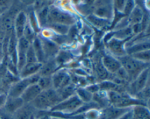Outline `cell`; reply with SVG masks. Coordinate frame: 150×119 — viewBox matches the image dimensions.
Returning a JSON list of instances; mask_svg holds the SVG:
<instances>
[{"label": "cell", "mask_w": 150, "mask_h": 119, "mask_svg": "<svg viewBox=\"0 0 150 119\" xmlns=\"http://www.w3.org/2000/svg\"><path fill=\"white\" fill-rule=\"evenodd\" d=\"M56 90L52 88L42 91L38 97L29 103L38 111H50L53 107L61 101Z\"/></svg>", "instance_id": "1"}, {"label": "cell", "mask_w": 150, "mask_h": 119, "mask_svg": "<svg viewBox=\"0 0 150 119\" xmlns=\"http://www.w3.org/2000/svg\"><path fill=\"white\" fill-rule=\"evenodd\" d=\"M96 72L97 74L99 79L101 80V81L107 80L108 75V73L107 71L105 69L104 66L102 64L101 61L100 63H98L96 66Z\"/></svg>", "instance_id": "35"}, {"label": "cell", "mask_w": 150, "mask_h": 119, "mask_svg": "<svg viewBox=\"0 0 150 119\" xmlns=\"http://www.w3.org/2000/svg\"><path fill=\"white\" fill-rule=\"evenodd\" d=\"M42 91L37 83L30 84L26 89L21 97L25 104H29L38 97Z\"/></svg>", "instance_id": "16"}, {"label": "cell", "mask_w": 150, "mask_h": 119, "mask_svg": "<svg viewBox=\"0 0 150 119\" xmlns=\"http://www.w3.org/2000/svg\"><path fill=\"white\" fill-rule=\"evenodd\" d=\"M118 119H132V111L131 110L122 115Z\"/></svg>", "instance_id": "42"}, {"label": "cell", "mask_w": 150, "mask_h": 119, "mask_svg": "<svg viewBox=\"0 0 150 119\" xmlns=\"http://www.w3.org/2000/svg\"><path fill=\"white\" fill-rule=\"evenodd\" d=\"M42 63L40 62L26 63L23 68L19 72L18 76L19 79H25L39 72Z\"/></svg>", "instance_id": "15"}, {"label": "cell", "mask_w": 150, "mask_h": 119, "mask_svg": "<svg viewBox=\"0 0 150 119\" xmlns=\"http://www.w3.org/2000/svg\"><path fill=\"white\" fill-rule=\"evenodd\" d=\"M76 95L83 103H87L92 101L93 94L88 91L84 87H79L76 89Z\"/></svg>", "instance_id": "26"}, {"label": "cell", "mask_w": 150, "mask_h": 119, "mask_svg": "<svg viewBox=\"0 0 150 119\" xmlns=\"http://www.w3.org/2000/svg\"><path fill=\"white\" fill-rule=\"evenodd\" d=\"M31 43L29 41L23 36H22L17 40L16 50L18 52L26 53Z\"/></svg>", "instance_id": "31"}, {"label": "cell", "mask_w": 150, "mask_h": 119, "mask_svg": "<svg viewBox=\"0 0 150 119\" xmlns=\"http://www.w3.org/2000/svg\"><path fill=\"white\" fill-rule=\"evenodd\" d=\"M93 14L100 18L112 21L114 9L112 1H96L93 3Z\"/></svg>", "instance_id": "5"}, {"label": "cell", "mask_w": 150, "mask_h": 119, "mask_svg": "<svg viewBox=\"0 0 150 119\" xmlns=\"http://www.w3.org/2000/svg\"><path fill=\"white\" fill-rule=\"evenodd\" d=\"M125 52L127 55H131L134 53L149 50V38L144 40L138 39L136 42L129 44L125 47Z\"/></svg>", "instance_id": "14"}, {"label": "cell", "mask_w": 150, "mask_h": 119, "mask_svg": "<svg viewBox=\"0 0 150 119\" xmlns=\"http://www.w3.org/2000/svg\"><path fill=\"white\" fill-rule=\"evenodd\" d=\"M37 84L42 91L53 88L51 76H40Z\"/></svg>", "instance_id": "28"}, {"label": "cell", "mask_w": 150, "mask_h": 119, "mask_svg": "<svg viewBox=\"0 0 150 119\" xmlns=\"http://www.w3.org/2000/svg\"><path fill=\"white\" fill-rule=\"evenodd\" d=\"M83 103L76 95L62 100L50 111L63 114H73L83 105Z\"/></svg>", "instance_id": "4"}, {"label": "cell", "mask_w": 150, "mask_h": 119, "mask_svg": "<svg viewBox=\"0 0 150 119\" xmlns=\"http://www.w3.org/2000/svg\"><path fill=\"white\" fill-rule=\"evenodd\" d=\"M1 9H0V12H1Z\"/></svg>", "instance_id": "44"}, {"label": "cell", "mask_w": 150, "mask_h": 119, "mask_svg": "<svg viewBox=\"0 0 150 119\" xmlns=\"http://www.w3.org/2000/svg\"><path fill=\"white\" fill-rule=\"evenodd\" d=\"M120 61L121 66L127 73L129 83L133 81L144 70L149 67V63L138 61L129 55L117 57Z\"/></svg>", "instance_id": "2"}, {"label": "cell", "mask_w": 150, "mask_h": 119, "mask_svg": "<svg viewBox=\"0 0 150 119\" xmlns=\"http://www.w3.org/2000/svg\"><path fill=\"white\" fill-rule=\"evenodd\" d=\"M7 94H4V93H1L0 94V108L4 107L6 99H7Z\"/></svg>", "instance_id": "40"}, {"label": "cell", "mask_w": 150, "mask_h": 119, "mask_svg": "<svg viewBox=\"0 0 150 119\" xmlns=\"http://www.w3.org/2000/svg\"><path fill=\"white\" fill-rule=\"evenodd\" d=\"M53 88L55 90L62 89L71 83L70 74L65 69L57 70L52 76Z\"/></svg>", "instance_id": "7"}, {"label": "cell", "mask_w": 150, "mask_h": 119, "mask_svg": "<svg viewBox=\"0 0 150 119\" xmlns=\"http://www.w3.org/2000/svg\"><path fill=\"white\" fill-rule=\"evenodd\" d=\"M127 41V40H120L112 37L107 42L108 50L111 55L115 57H120L126 55L125 45Z\"/></svg>", "instance_id": "8"}, {"label": "cell", "mask_w": 150, "mask_h": 119, "mask_svg": "<svg viewBox=\"0 0 150 119\" xmlns=\"http://www.w3.org/2000/svg\"><path fill=\"white\" fill-rule=\"evenodd\" d=\"M76 86H75L74 84L71 83L69 85H67L62 89L56 90L59 94V96L61 100L62 101L76 94Z\"/></svg>", "instance_id": "23"}, {"label": "cell", "mask_w": 150, "mask_h": 119, "mask_svg": "<svg viewBox=\"0 0 150 119\" xmlns=\"http://www.w3.org/2000/svg\"><path fill=\"white\" fill-rule=\"evenodd\" d=\"M28 16V21L35 32L37 33L40 30V26L37 19L36 13L34 11L30 12Z\"/></svg>", "instance_id": "33"}, {"label": "cell", "mask_w": 150, "mask_h": 119, "mask_svg": "<svg viewBox=\"0 0 150 119\" xmlns=\"http://www.w3.org/2000/svg\"><path fill=\"white\" fill-rule=\"evenodd\" d=\"M136 2L134 1H125L122 14L127 17L136 6Z\"/></svg>", "instance_id": "37"}, {"label": "cell", "mask_w": 150, "mask_h": 119, "mask_svg": "<svg viewBox=\"0 0 150 119\" xmlns=\"http://www.w3.org/2000/svg\"><path fill=\"white\" fill-rule=\"evenodd\" d=\"M26 63H34L38 62L36 53L32 46V44L26 52Z\"/></svg>", "instance_id": "36"}, {"label": "cell", "mask_w": 150, "mask_h": 119, "mask_svg": "<svg viewBox=\"0 0 150 119\" xmlns=\"http://www.w3.org/2000/svg\"><path fill=\"white\" fill-rule=\"evenodd\" d=\"M30 84H32L28 77L19 79L11 84L7 96L13 97H19L23 94L26 89Z\"/></svg>", "instance_id": "10"}, {"label": "cell", "mask_w": 150, "mask_h": 119, "mask_svg": "<svg viewBox=\"0 0 150 119\" xmlns=\"http://www.w3.org/2000/svg\"><path fill=\"white\" fill-rule=\"evenodd\" d=\"M131 108H122L110 105L103 109L102 115L105 119H118L130 111Z\"/></svg>", "instance_id": "12"}, {"label": "cell", "mask_w": 150, "mask_h": 119, "mask_svg": "<svg viewBox=\"0 0 150 119\" xmlns=\"http://www.w3.org/2000/svg\"><path fill=\"white\" fill-rule=\"evenodd\" d=\"M40 39L45 55V61L54 59L60 51L58 45L49 39L45 38L42 36H38Z\"/></svg>", "instance_id": "9"}, {"label": "cell", "mask_w": 150, "mask_h": 119, "mask_svg": "<svg viewBox=\"0 0 150 119\" xmlns=\"http://www.w3.org/2000/svg\"><path fill=\"white\" fill-rule=\"evenodd\" d=\"M101 61L103 66L108 73L113 74L122 67L118 59L111 55L106 54L104 55Z\"/></svg>", "instance_id": "13"}, {"label": "cell", "mask_w": 150, "mask_h": 119, "mask_svg": "<svg viewBox=\"0 0 150 119\" xmlns=\"http://www.w3.org/2000/svg\"><path fill=\"white\" fill-rule=\"evenodd\" d=\"M149 68L148 67L144 70L133 81L129 83V90L131 96H135L149 84Z\"/></svg>", "instance_id": "6"}, {"label": "cell", "mask_w": 150, "mask_h": 119, "mask_svg": "<svg viewBox=\"0 0 150 119\" xmlns=\"http://www.w3.org/2000/svg\"><path fill=\"white\" fill-rule=\"evenodd\" d=\"M49 5L46 6L44 8H42L41 9L35 12L40 28H45L46 25V23L47 22V19H48V12H49Z\"/></svg>", "instance_id": "27"}, {"label": "cell", "mask_w": 150, "mask_h": 119, "mask_svg": "<svg viewBox=\"0 0 150 119\" xmlns=\"http://www.w3.org/2000/svg\"><path fill=\"white\" fill-rule=\"evenodd\" d=\"M84 119H99L102 115V113L99 110V108H91L84 114Z\"/></svg>", "instance_id": "34"}, {"label": "cell", "mask_w": 150, "mask_h": 119, "mask_svg": "<svg viewBox=\"0 0 150 119\" xmlns=\"http://www.w3.org/2000/svg\"><path fill=\"white\" fill-rule=\"evenodd\" d=\"M62 119H63V118H62Z\"/></svg>", "instance_id": "45"}, {"label": "cell", "mask_w": 150, "mask_h": 119, "mask_svg": "<svg viewBox=\"0 0 150 119\" xmlns=\"http://www.w3.org/2000/svg\"><path fill=\"white\" fill-rule=\"evenodd\" d=\"M87 19L89 22L93 24L94 26L99 29L105 28V27L108 26L110 25L111 24V21L97 17L93 14H91L87 16Z\"/></svg>", "instance_id": "24"}, {"label": "cell", "mask_w": 150, "mask_h": 119, "mask_svg": "<svg viewBox=\"0 0 150 119\" xmlns=\"http://www.w3.org/2000/svg\"><path fill=\"white\" fill-rule=\"evenodd\" d=\"M25 103L21 97H13L8 96L4 108L6 111L13 115Z\"/></svg>", "instance_id": "17"}, {"label": "cell", "mask_w": 150, "mask_h": 119, "mask_svg": "<svg viewBox=\"0 0 150 119\" xmlns=\"http://www.w3.org/2000/svg\"><path fill=\"white\" fill-rule=\"evenodd\" d=\"M28 22L27 14L23 11L19 12L13 21V32L17 39L23 36V30Z\"/></svg>", "instance_id": "11"}, {"label": "cell", "mask_w": 150, "mask_h": 119, "mask_svg": "<svg viewBox=\"0 0 150 119\" xmlns=\"http://www.w3.org/2000/svg\"><path fill=\"white\" fill-rule=\"evenodd\" d=\"M132 119H150L149 110L145 105H136L131 108Z\"/></svg>", "instance_id": "19"}, {"label": "cell", "mask_w": 150, "mask_h": 119, "mask_svg": "<svg viewBox=\"0 0 150 119\" xmlns=\"http://www.w3.org/2000/svg\"><path fill=\"white\" fill-rule=\"evenodd\" d=\"M72 56L70 53L66 51H59L56 56L55 57V60L59 66L62 63H67L71 59Z\"/></svg>", "instance_id": "30"}, {"label": "cell", "mask_w": 150, "mask_h": 119, "mask_svg": "<svg viewBox=\"0 0 150 119\" xmlns=\"http://www.w3.org/2000/svg\"><path fill=\"white\" fill-rule=\"evenodd\" d=\"M51 117H52V119H62L61 118L57 117H53V116H51Z\"/></svg>", "instance_id": "43"}, {"label": "cell", "mask_w": 150, "mask_h": 119, "mask_svg": "<svg viewBox=\"0 0 150 119\" xmlns=\"http://www.w3.org/2000/svg\"><path fill=\"white\" fill-rule=\"evenodd\" d=\"M125 1H113V6L114 11L122 13L124 9V7L125 5Z\"/></svg>", "instance_id": "38"}, {"label": "cell", "mask_w": 150, "mask_h": 119, "mask_svg": "<svg viewBox=\"0 0 150 119\" xmlns=\"http://www.w3.org/2000/svg\"><path fill=\"white\" fill-rule=\"evenodd\" d=\"M0 119H1V118H0Z\"/></svg>", "instance_id": "46"}, {"label": "cell", "mask_w": 150, "mask_h": 119, "mask_svg": "<svg viewBox=\"0 0 150 119\" xmlns=\"http://www.w3.org/2000/svg\"><path fill=\"white\" fill-rule=\"evenodd\" d=\"M70 27L71 26L56 22H47L45 26L46 28L49 29L54 33L62 36H65L69 32Z\"/></svg>", "instance_id": "22"}, {"label": "cell", "mask_w": 150, "mask_h": 119, "mask_svg": "<svg viewBox=\"0 0 150 119\" xmlns=\"http://www.w3.org/2000/svg\"><path fill=\"white\" fill-rule=\"evenodd\" d=\"M35 110L30 104H25L13 114V119H31Z\"/></svg>", "instance_id": "20"}, {"label": "cell", "mask_w": 150, "mask_h": 119, "mask_svg": "<svg viewBox=\"0 0 150 119\" xmlns=\"http://www.w3.org/2000/svg\"><path fill=\"white\" fill-rule=\"evenodd\" d=\"M76 22L75 15L70 12L62 9L54 4H50L49 6L47 22H56L71 26L75 24Z\"/></svg>", "instance_id": "3"}, {"label": "cell", "mask_w": 150, "mask_h": 119, "mask_svg": "<svg viewBox=\"0 0 150 119\" xmlns=\"http://www.w3.org/2000/svg\"><path fill=\"white\" fill-rule=\"evenodd\" d=\"M11 1H0V9L8 7L10 5Z\"/></svg>", "instance_id": "41"}, {"label": "cell", "mask_w": 150, "mask_h": 119, "mask_svg": "<svg viewBox=\"0 0 150 119\" xmlns=\"http://www.w3.org/2000/svg\"><path fill=\"white\" fill-rule=\"evenodd\" d=\"M88 91H90L93 94L98 92L100 91V88L98 84H93L90 85H87L86 87H84Z\"/></svg>", "instance_id": "39"}, {"label": "cell", "mask_w": 150, "mask_h": 119, "mask_svg": "<svg viewBox=\"0 0 150 119\" xmlns=\"http://www.w3.org/2000/svg\"><path fill=\"white\" fill-rule=\"evenodd\" d=\"M31 44L36 53L38 61L40 63H43L45 61V55H44L41 41L39 38V37L36 36V38L34 39V40L32 42Z\"/></svg>", "instance_id": "25"}, {"label": "cell", "mask_w": 150, "mask_h": 119, "mask_svg": "<svg viewBox=\"0 0 150 119\" xmlns=\"http://www.w3.org/2000/svg\"><path fill=\"white\" fill-rule=\"evenodd\" d=\"M23 36L28 41H29L31 43L34 40V39L36 38V33L35 32L33 29L31 27L28 21L25 26V28L23 30Z\"/></svg>", "instance_id": "32"}, {"label": "cell", "mask_w": 150, "mask_h": 119, "mask_svg": "<svg viewBox=\"0 0 150 119\" xmlns=\"http://www.w3.org/2000/svg\"><path fill=\"white\" fill-rule=\"evenodd\" d=\"M144 12L142 8L136 4L135 7L131 12V13L127 17L129 26L141 23L144 18Z\"/></svg>", "instance_id": "21"}, {"label": "cell", "mask_w": 150, "mask_h": 119, "mask_svg": "<svg viewBox=\"0 0 150 119\" xmlns=\"http://www.w3.org/2000/svg\"><path fill=\"white\" fill-rule=\"evenodd\" d=\"M129 56H131L134 59H135L138 61H140L141 62L149 63V59H150L149 49L139 52L134 53Z\"/></svg>", "instance_id": "29"}, {"label": "cell", "mask_w": 150, "mask_h": 119, "mask_svg": "<svg viewBox=\"0 0 150 119\" xmlns=\"http://www.w3.org/2000/svg\"><path fill=\"white\" fill-rule=\"evenodd\" d=\"M55 59H50L45 61L38 73L40 76H51L59 67Z\"/></svg>", "instance_id": "18"}]
</instances>
